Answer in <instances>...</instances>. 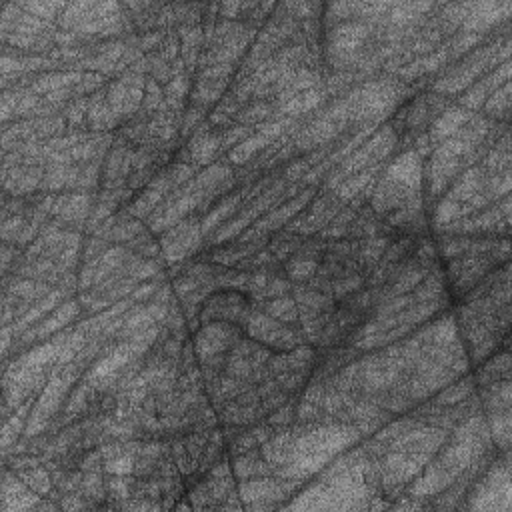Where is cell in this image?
<instances>
[{
  "instance_id": "cell-1",
  "label": "cell",
  "mask_w": 512,
  "mask_h": 512,
  "mask_svg": "<svg viewBox=\"0 0 512 512\" xmlns=\"http://www.w3.org/2000/svg\"><path fill=\"white\" fill-rule=\"evenodd\" d=\"M446 100L434 92H418L402 100L392 116V130L398 140H414L424 134L444 112Z\"/></svg>"
},
{
  "instance_id": "cell-2",
  "label": "cell",
  "mask_w": 512,
  "mask_h": 512,
  "mask_svg": "<svg viewBox=\"0 0 512 512\" xmlns=\"http://www.w3.org/2000/svg\"><path fill=\"white\" fill-rule=\"evenodd\" d=\"M252 312V300L240 288H220L210 292L200 304V320L204 324H222L228 328H244Z\"/></svg>"
}]
</instances>
